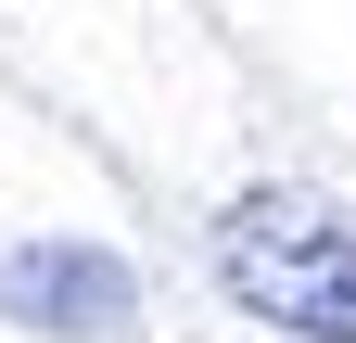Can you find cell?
<instances>
[{"label": "cell", "instance_id": "obj_1", "mask_svg": "<svg viewBox=\"0 0 356 343\" xmlns=\"http://www.w3.org/2000/svg\"><path fill=\"white\" fill-rule=\"evenodd\" d=\"M216 292L280 343H356V217L331 191H242L204 229Z\"/></svg>", "mask_w": 356, "mask_h": 343}, {"label": "cell", "instance_id": "obj_2", "mask_svg": "<svg viewBox=\"0 0 356 343\" xmlns=\"http://www.w3.org/2000/svg\"><path fill=\"white\" fill-rule=\"evenodd\" d=\"M0 318L38 343H115L140 318V267L115 242H13L0 254Z\"/></svg>", "mask_w": 356, "mask_h": 343}]
</instances>
